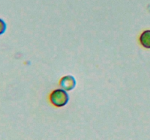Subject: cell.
I'll list each match as a JSON object with an SVG mask.
<instances>
[{
  "mask_svg": "<svg viewBox=\"0 0 150 140\" xmlns=\"http://www.w3.org/2000/svg\"><path fill=\"white\" fill-rule=\"evenodd\" d=\"M50 101L53 105L57 107H62L69 102V96L64 89H56L50 95Z\"/></svg>",
  "mask_w": 150,
  "mask_h": 140,
  "instance_id": "6da1fadb",
  "label": "cell"
},
{
  "mask_svg": "<svg viewBox=\"0 0 150 140\" xmlns=\"http://www.w3.org/2000/svg\"><path fill=\"white\" fill-rule=\"evenodd\" d=\"M76 79L71 75H67L63 77L60 80V86L62 89L66 91L72 90L76 87Z\"/></svg>",
  "mask_w": 150,
  "mask_h": 140,
  "instance_id": "7a4b0ae2",
  "label": "cell"
},
{
  "mask_svg": "<svg viewBox=\"0 0 150 140\" xmlns=\"http://www.w3.org/2000/svg\"><path fill=\"white\" fill-rule=\"evenodd\" d=\"M141 45L145 48L150 49V30H146L141 34L140 38Z\"/></svg>",
  "mask_w": 150,
  "mask_h": 140,
  "instance_id": "3957f363",
  "label": "cell"
},
{
  "mask_svg": "<svg viewBox=\"0 0 150 140\" xmlns=\"http://www.w3.org/2000/svg\"><path fill=\"white\" fill-rule=\"evenodd\" d=\"M7 29V24L3 19L0 18V35H2Z\"/></svg>",
  "mask_w": 150,
  "mask_h": 140,
  "instance_id": "277c9868",
  "label": "cell"
}]
</instances>
